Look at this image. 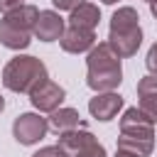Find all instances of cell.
Returning a JSON list of instances; mask_svg holds the SVG:
<instances>
[{
	"label": "cell",
	"mask_w": 157,
	"mask_h": 157,
	"mask_svg": "<svg viewBox=\"0 0 157 157\" xmlns=\"http://www.w3.org/2000/svg\"><path fill=\"white\" fill-rule=\"evenodd\" d=\"M115 157H137L135 152H128V150H115Z\"/></svg>",
	"instance_id": "obj_20"
},
{
	"label": "cell",
	"mask_w": 157,
	"mask_h": 157,
	"mask_svg": "<svg viewBox=\"0 0 157 157\" xmlns=\"http://www.w3.org/2000/svg\"><path fill=\"white\" fill-rule=\"evenodd\" d=\"M27 0H0V12L5 15V12H10V10H15V7H20V5H25Z\"/></svg>",
	"instance_id": "obj_18"
},
{
	"label": "cell",
	"mask_w": 157,
	"mask_h": 157,
	"mask_svg": "<svg viewBox=\"0 0 157 157\" xmlns=\"http://www.w3.org/2000/svg\"><path fill=\"white\" fill-rule=\"evenodd\" d=\"M2 110H5V98L0 96V113H2Z\"/></svg>",
	"instance_id": "obj_22"
},
{
	"label": "cell",
	"mask_w": 157,
	"mask_h": 157,
	"mask_svg": "<svg viewBox=\"0 0 157 157\" xmlns=\"http://www.w3.org/2000/svg\"><path fill=\"white\" fill-rule=\"evenodd\" d=\"M101 2H103V5H115L118 0H101Z\"/></svg>",
	"instance_id": "obj_23"
},
{
	"label": "cell",
	"mask_w": 157,
	"mask_h": 157,
	"mask_svg": "<svg viewBox=\"0 0 157 157\" xmlns=\"http://www.w3.org/2000/svg\"><path fill=\"white\" fill-rule=\"evenodd\" d=\"M115 150H128L135 152L137 157H150L155 150V123L135 105L125 108L120 118V135Z\"/></svg>",
	"instance_id": "obj_2"
},
{
	"label": "cell",
	"mask_w": 157,
	"mask_h": 157,
	"mask_svg": "<svg viewBox=\"0 0 157 157\" xmlns=\"http://www.w3.org/2000/svg\"><path fill=\"white\" fill-rule=\"evenodd\" d=\"M59 44L66 54H86L96 44V29H83V27H71L69 25L64 29Z\"/></svg>",
	"instance_id": "obj_11"
},
{
	"label": "cell",
	"mask_w": 157,
	"mask_h": 157,
	"mask_svg": "<svg viewBox=\"0 0 157 157\" xmlns=\"http://www.w3.org/2000/svg\"><path fill=\"white\" fill-rule=\"evenodd\" d=\"M47 132H49V120L42 118L39 113H20L12 123V135L25 147L37 145L39 140H44Z\"/></svg>",
	"instance_id": "obj_6"
},
{
	"label": "cell",
	"mask_w": 157,
	"mask_h": 157,
	"mask_svg": "<svg viewBox=\"0 0 157 157\" xmlns=\"http://www.w3.org/2000/svg\"><path fill=\"white\" fill-rule=\"evenodd\" d=\"M120 81H123L120 56L110 49L108 42L93 44L86 56V86L101 93V91H115Z\"/></svg>",
	"instance_id": "obj_1"
},
{
	"label": "cell",
	"mask_w": 157,
	"mask_h": 157,
	"mask_svg": "<svg viewBox=\"0 0 157 157\" xmlns=\"http://www.w3.org/2000/svg\"><path fill=\"white\" fill-rule=\"evenodd\" d=\"M108 44L120 59L137 54L142 44V29H140V15L135 7L123 5L113 12L110 27H108Z\"/></svg>",
	"instance_id": "obj_3"
},
{
	"label": "cell",
	"mask_w": 157,
	"mask_h": 157,
	"mask_svg": "<svg viewBox=\"0 0 157 157\" xmlns=\"http://www.w3.org/2000/svg\"><path fill=\"white\" fill-rule=\"evenodd\" d=\"M59 150L66 155V157H83L88 150H93L98 145L96 135L86 128H76V130H66V132H59Z\"/></svg>",
	"instance_id": "obj_8"
},
{
	"label": "cell",
	"mask_w": 157,
	"mask_h": 157,
	"mask_svg": "<svg viewBox=\"0 0 157 157\" xmlns=\"http://www.w3.org/2000/svg\"><path fill=\"white\" fill-rule=\"evenodd\" d=\"M150 12H152V17L157 20V0H155V2H150Z\"/></svg>",
	"instance_id": "obj_21"
},
{
	"label": "cell",
	"mask_w": 157,
	"mask_h": 157,
	"mask_svg": "<svg viewBox=\"0 0 157 157\" xmlns=\"http://www.w3.org/2000/svg\"><path fill=\"white\" fill-rule=\"evenodd\" d=\"M98 22H101V10H98V5H93V2H88V0H83L81 5H76V7L71 10V15H69V25H71V27L96 29Z\"/></svg>",
	"instance_id": "obj_13"
},
{
	"label": "cell",
	"mask_w": 157,
	"mask_h": 157,
	"mask_svg": "<svg viewBox=\"0 0 157 157\" xmlns=\"http://www.w3.org/2000/svg\"><path fill=\"white\" fill-rule=\"evenodd\" d=\"M145 64H147V71L152 74V76H157V42L150 47V52H147V59H145Z\"/></svg>",
	"instance_id": "obj_16"
},
{
	"label": "cell",
	"mask_w": 157,
	"mask_h": 157,
	"mask_svg": "<svg viewBox=\"0 0 157 157\" xmlns=\"http://www.w3.org/2000/svg\"><path fill=\"white\" fill-rule=\"evenodd\" d=\"M49 128L54 130V132H66V130H76V128H83V123H81V115H78V110L76 108H56V110H52L49 113Z\"/></svg>",
	"instance_id": "obj_14"
},
{
	"label": "cell",
	"mask_w": 157,
	"mask_h": 157,
	"mask_svg": "<svg viewBox=\"0 0 157 157\" xmlns=\"http://www.w3.org/2000/svg\"><path fill=\"white\" fill-rule=\"evenodd\" d=\"M137 108L157 125V76H142L137 81Z\"/></svg>",
	"instance_id": "obj_12"
},
{
	"label": "cell",
	"mask_w": 157,
	"mask_h": 157,
	"mask_svg": "<svg viewBox=\"0 0 157 157\" xmlns=\"http://www.w3.org/2000/svg\"><path fill=\"white\" fill-rule=\"evenodd\" d=\"M27 96H29V103L34 105V110H39V113H52V110H56V108L64 103L66 91H64L59 83H54L52 78H47V81H42L39 86H34Z\"/></svg>",
	"instance_id": "obj_7"
},
{
	"label": "cell",
	"mask_w": 157,
	"mask_h": 157,
	"mask_svg": "<svg viewBox=\"0 0 157 157\" xmlns=\"http://www.w3.org/2000/svg\"><path fill=\"white\" fill-rule=\"evenodd\" d=\"M83 157H108V155H105V147H103V145L98 142V145H96L93 150H88V152H86Z\"/></svg>",
	"instance_id": "obj_19"
},
{
	"label": "cell",
	"mask_w": 157,
	"mask_h": 157,
	"mask_svg": "<svg viewBox=\"0 0 157 157\" xmlns=\"http://www.w3.org/2000/svg\"><path fill=\"white\" fill-rule=\"evenodd\" d=\"M32 157H66L61 150H59V145H47V147H42V150H37Z\"/></svg>",
	"instance_id": "obj_15"
},
{
	"label": "cell",
	"mask_w": 157,
	"mask_h": 157,
	"mask_svg": "<svg viewBox=\"0 0 157 157\" xmlns=\"http://www.w3.org/2000/svg\"><path fill=\"white\" fill-rule=\"evenodd\" d=\"M120 108H123V96L115 93V91H101V93H96V96L88 101V113H91V118H96V120H101V123L113 120Z\"/></svg>",
	"instance_id": "obj_10"
},
{
	"label": "cell",
	"mask_w": 157,
	"mask_h": 157,
	"mask_svg": "<svg viewBox=\"0 0 157 157\" xmlns=\"http://www.w3.org/2000/svg\"><path fill=\"white\" fill-rule=\"evenodd\" d=\"M145 2H155V0H145Z\"/></svg>",
	"instance_id": "obj_24"
},
{
	"label": "cell",
	"mask_w": 157,
	"mask_h": 157,
	"mask_svg": "<svg viewBox=\"0 0 157 157\" xmlns=\"http://www.w3.org/2000/svg\"><path fill=\"white\" fill-rule=\"evenodd\" d=\"M64 29H66V22L59 15V10H39L32 37H37L39 42H59Z\"/></svg>",
	"instance_id": "obj_9"
},
{
	"label": "cell",
	"mask_w": 157,
	"mask_h": 157,
	"mask_svg": "<svg viewBox=\"0 0 157 157\" xmlns=\"http://www.w3.org/2000/svg\"><path fill=\"white\" fill-rule=\"evenodd\" d=\"M39 10L29 2L10 10L2 15L0 20V44L15 52H22L32 44V29H34V20H37Z\"/></svg>",
	"instance_id": "obj_5"
},
{
	"label": "cell",
	"mask_w": 157,
	"mask_h": 157,
	"mask_svg": "<svg viewBox=\"0 0 157 157\" xmlns=\"http://www.w3.org/2000/svg\"><path fill=\"white\" fill-rule=\"evenodd\" d=\"M47 78L49 74L44 61L32 54H17L2 66V86L12 93H29Z\"/></svg>",
	"instance_id": "obj_4"
},
{
	"label": "cell",
	"mask_w": 157,
	"mask_h": 157,
	"mask_svg": "<svg viewBox=\"0 0 157 157\" xmlns=\"http://www.w3.org/2000/svg\"><path fill=\"white\" fill-rule=\"evenodd\" d=\"M81 2H83V0H52V5H54L59 12H61V10H69V12H71V10H74L76 5H81Z\"/></svg>",
	"instance_id": "obj_17"
}]
</instances>
